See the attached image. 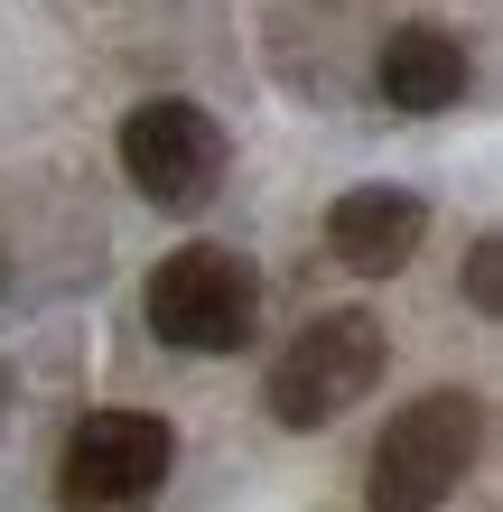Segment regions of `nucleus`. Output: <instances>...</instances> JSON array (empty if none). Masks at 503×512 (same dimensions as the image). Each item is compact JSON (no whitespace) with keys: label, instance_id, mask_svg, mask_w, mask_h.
<instances>
[{"label":"nucleus","instance_id":"obj_5","mask_svg":"<svg viewBox=\"0 0 503 512\" xmlns=\"http://www.w3.org/2000/svg\"><path fill=\"white\" fill-rule=\"evenodd\" d=\"M224 168H233V140H224V122L205 103H187V94L131 103V122H122V177L159 205V215H196V205H215Z\"/></svg>","mask_w":503,"mask_h":512},{"label":"nucleus","instance_id":"obj_8","mask_svg":"<svg viewBox=\"0 0 503 512\" xmlns=\"http://www.w3.org/2000/svg\"><path fill=\"white\" fill-rule=\"evenodd\" d=\"M466 308H476V317L503 308V243H494V233H476V252H466Z\"/></svg>","mask_w":503,"mask_h":512},{"label":"nucleus","instance_id":"obj_6","mask_svg":"<svg viewBox=\"0 0 503 512\" xmlns=\"http://www.w3.org/2000/svg\"><path fill=\"white\" fill-rule=\"evenodd\" d=\"M420 243H429V196H410V187H345L327 205V252L354 270V280L410 270Z\"/></svg>","mask_w":503,"mask_h":512},{"label":"nucleus","instance_id":"obj_9","mask_svg":"<svg viewBox=\"0 0 503 512\" xmlns=\"http://www.w3.org/2000/svg\"><path fill=\"white\" fill-rule=\"evenodd\" d=\"M0 419H10V373H0Z\"/></svg>","mask_w":503,"mask_h":512},{"label":"nucleus","instance_id":"obj_4","mask_svg":"<svg viewBox=\"0 0 503 512\" xmlns=\"http://www.w3.org/2000/svg\"><path fill=\"white\" fill-rule=\"evenodd\" d=\"M261 326V270L233 243H187L150 270V336L177 354H243Z\"/></svg>","mask_w":503,"mask_h":512},{"label":"nucleus","instance_id":"obj_3","mask_svg":"<svg viewBox=\"0 0 503 512\" xmlns=\"http://www.w3.org/2000/svg\"><path fill=\"white\" fill-rule=\"evenodd\" d=\"M177 429L159 410H84L56 457V512H150L168 494Z\"/></svg>","mask_w":503,"mask_h":512},{"label":"nucleus","instance_id":"obj_7","mask_svg":"<svg viewBox=\"0 0 503 512\" xmlns=\"http://www.w3.org/2000/svg\"><path fill=\"white\" fill-rule=\"evenodd\" d=\"M466 75H476L466 66V38L438 28V19H401L392 38H382V56H373V84H382L392 112H457Z\"/></svg>","mask_w":503,"mask_h":512},{"label":"nucleus","instance_id":"obj_10","mask_svg":"<svg viewBox=\"0 0 503 512\" xmlns=\"http://www.w3.org/2000/svg\"><path fill=\"white\" fill-rule=\"evenodd\" d=\"M0 289H10V252H0Z\"/></svg>","mask_w":503,"mask_h":512},{"label":"nucleus","instance_id":"obj_2","mask_svg":"<svg viewBox=\"0 0 503 512\" xmlns=\"http://www.w3.org/2000/svg\"><path fill=\"white\" fill-rule=\"evenodd\" d=\"M382 364H392L382 317L327 308V317H308L299 336L280 345V364H271V382H261V401H271L280 429H327V419H345V410L382 382Z\"/></svg>","mask_w":503,"mask_h":512},{"label":"nucleus","instance_id":"obj_1","mask_svg":"<svg viewBox=\"0 0 503 512\" xmlns=\"http://www.w3.org/2000/svg\"><path fill=\"white\" fill-rule=\"evenodd\" d=\"M485 447V401L476 391H420L410 410L382 419L373 466H364V503L373 512H438L457 494V475Z\"/></svg>","mask_w":503,"mask_h":512}]
</instances>
